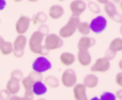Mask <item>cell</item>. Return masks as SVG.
<instances>
[{"label": "cell", "mask_w": 122, "mask_h": 100, "mask_svg": "<svg viewBox=\"0 0 122 100\" xmlns=\"http://www.w3.org/2000/svg\"><path fill=\"white\" fill-rule=\"evenodd\" d=\"M44 35L39 30L35 31L31 35L29 41V47L32 52L36 54L46 55L49 54V51L42 45Z\"/></svg>", "instance_id": "6da1fadb"}, {"label": "cell", "mask_w": 122, "mask_h": 100, "mask_svg": "<svg viewBox=\"0 0 122 100\" xmlns=\"http://www.w3.org/2000/svg\"><path fill=\"white\" fill-rule=\"evenodd\" d=\"M79 17L71 16L67 24L60 29L59 35L60 37L63 38H69L72 36L77 30V26L80 23Z\"/></svg>", "instance_id": "7a4b0ae2"}, {"label": "cell", "mask_w": 122, "mask_h": 100, "mask_svg": "<svg viewBox=\"0 0 122 100\" xmlns=\"http://www.w3.org/2000/svg\"><path fill=\"white\" fill-rule=\"evenodd\" d=\"M64 44L63 39L57 35L51 33L46 35L44 46L47 50H55L61 48Z\"/></svg>", "instance_id": "3957f363"}, {"label": "cell", "mask_w": 122, "mask_h": 100, "mask_svg": "<svg viewBox=\"0 0 122 100\" xmlns=\"http://www.w3.org/2000/svg\"><path fill=\"white\" fill-rule=\"evenodd\" d=\"M27 39L23 35H20L15 38L13 45V52L15 57L20 58L23 55Z\"/></svg>", "instance_id": "277c9868"}, {"label": "cell", "mask_w": 122, "mask_h": 100, "mask_svg": "<svg viewBox=\"0 0 122 100\" xmlns=\"http://www.w3.org/2000/svg\"><path fill=\"white\" fill-rule=\"evenodd\" d=\"M51 63L44 57H38L32 64V69L36 72L42 73L51 68Z\"/></svg>", "instance_id": "5b68a950"}, {"label": "cell", "mask_w": 122, "mask_h": 100, "mask_svg": "<svg viewBox=\"0 0 122 100\" xmlns=\"http://www.w3.org/2000/svg\"><path fill=\"white\" fill-rule=\"evenodd\" d=\"M76 82L77 76L73 69H67L63 72L61 76V82L64 86L71 88L76 85Z\"/></svg>", "instance_id": "8992f818"}, {"label": "cell", "mask_w": 122, "mask_h": 100, "mask_svg": "<svg viewBox=\"0 0 122 100\" xmlns=\"http://www.w3.org/2000/svg\"><path fill=\"white\" fill-rule=\"evenodd\" d=\"M107 25V21L104 17L99 15L93 19L91 22V30L95 33H100L106 29Z\"/></svg>", "instance_id": "52a82bcc"}, {"label": "cell", "mask_w": 122, "mask_h": 100, "mask_svg": "<svg viewBox=\"0 0 122 100\" xmlns=\"http://www.w3.org/2000/svg\"><path fill=\"white\" fill-rule=\"evenodd\" d=\"M110 63L106 57L100 58L95 61V63L91 67V70L93 72L104 73L109 70Z\"/></svg>", "instance_id": "ba28073f"}, {"label": "cell", "mask_w": 122, "mask_h": 100, "mask_svg": "<svg viewBox=\"0 0 122 100\" xmlns=\"http://www.w3.org/2000/svg\"><path fill=\"white\" fill-rule=\"evenodd\" d=\"M86 4L83 1L76 0L70 3V10L72 13V16L78 17L85 11Z\"/></svg>", "instance_id": "9c48e42d"}, {"label": "cell", "mask_w": 122, "mask_h": 100, "mask_svg": "<svg viewBox=\"0 0 122 100\" xmlns=\"http://www.w3.org/2000/svg\"><path fill=\"white\" fill-rule=\"evenodd\" d=\"M30 19L27 16H21L15 24V30L18 34L23 35L29 27Z\"/></svg>", "instance_id": "30bf717a"}, {"label": "cell", "mask_w": 122, "mask_h": 100, "mask_svg": "<svg viewBox=\"0 0 122 100\" xmlns=\"http://www.w3.org/2000/svg\"><path fill=\"white\" fill-rule=\"evenodd\" d=\"M104 10L107 15L110 19H112V20L116 21V22L122 23V15L117 11L116 8L113 3L108 2V4H107L104 7Z\"/></svg>", "instance_id": "8fae6325"}, {"label": "cell", "mask_w": 122, "mask_h": 100, "mask_svg": "<svg viewBox=\"0 0 122 100\" xmlns=\"http://www.w3.org/2000/svg\"><path fill=\"white\" fill-rule=\"evenodd\" d=\"M96 43V40L91 37L83 36L79 39L77 44L79 51H86L90 48L94 46Z\"/></svg>", "instance_id": "7c38bea8"}, {"label": "cell", "mask_w": 122, "mask_h": 100, "mask_svg": "<svg viewBox=\"0 0 122 100\" xmlns=\"http://www.w3.org/2000/svg\"><path fill=\"white\" fill-rule=\"evenodd\" d=\"M73 92L75 100H88L86 88L82 83L76 85L74 86Z\"/></svg>", "instance_id": "4fadbf2b"}, {"label": "cell", "mask_w": 122, "mask_h": 100, "mask_svg": "<svg viewBox=\"0 0 122 100\" xmlns=\"http://www.w3.org/2000/svg\"><path fill=\"white\" fill-rule=\"evenodd\" d=\"M64 13L63 7L60 5H53L49 10V16L53 20H57L63 16Z\"/></svg>", "instance_id": "5bb4252c"}, {"label": "cell", "mask_w": 122, "mask_h": 100, "mask_svg": "<svg viewBox=\"0 0 122 100\" xmlns=\"http://www.w3.org/2000/svg\"><path fill=\"white\" fill-rule=\"evenodd\" d=\"M20 89V82L14 79L10 78L6 85V90L10 94V95H15Z\"/></svg>", "instance_id": "9a60e30c"}, {"label": "cell", "mask_w": 122, "mask_h": 100, "mask_svg": "<svg viewBox=\"0 0 122 100\" xmlns=\"http://www.w3.org/2000/svg\"><path fill=\"white\" fill-rule=\"evenodd\" d=\"M77 60L81 65L86 67L91 64L92 57L88 51H79L77 53Z\"/></svg>", "instance_id": "2e32d148"}, {"label": "cell", "mask_w": 122, "mask_h": 100, "mask_svg": "<svg viewBox=\"0 0 122 100\" xmlns=\"http://www.w3.org/2000/svg\"><path fill=\"white\" fill-rule=\"evenodd\" d=\"M98 78L95 75L90 74L88 75L83 79V85L85 88H94L98 85Z\"/></svg>", "instance_id": "e0dca14e"}, {"label": "cell", "mask_w": 122, "mask_h": 100, "mask_svg": "<svg viewBox=\"0 0 122 100\" xmlns=\"http://www.w3.org/2000/svg\"><path fill=\"white\" fill-rule=\"evenodd\" d=\"M33 94L37 96H41L47 92V88L46 85L42 82H36L32 86Z\"/></svg>", "instance_id": "ac0fdd59"}, {"label": "cell", "mask_w": 122, "mask_h": 100, "mask_svg": "<svg viewBox=\"0 0 122 100\" xmlns=\"http://www.w3.org/2000/svg\"><path fill=\"white\" fill-rule=\"evenodd\" d=\"M60 60L63 64L66 66L71 65L75 61V57L73 54L65 52L62 53L60 57Z\"/></svg>", "instance_id": "d6986e66"}, {"label": "cell", "mask_w": 122, "mask_h": 100, "mask_svg": "<svg viewBox=\"0 0 122 100\" xmlns=\"http://www.w3.org/2000/svg\"><path fill=\"white\" fill-rule=\"evenodd\" d=\"M109 49L113 52H119L122 50V40L119 38H115L111 42L109 45Z\"/></svg>", "instance_id": "ffe728a7"}, {"label": "cell", "mask_w": 122, "mask_h": 100, "mask_svg": "<svg viewBox=\"0 0 122 100\" xmlns=\"http://www.w3.org/2000/svg\"><path fill=\"white\" fill-rule=\"evenodd\" d=\"M13 44L10 42L4 41L0 46V51L4 55H9L13 52Z\"/></svg>", "instance_id": "44dd1931"}, {"label": "cell", "mask_w": 122, "mask_h": 100, "mask_svg": "<svg viewBox=\"0 0 122 100\" xmlns=\"http://www.w3.org/2000/svg\"><path fill=\"white\" fill-rule=\"evenodd\" d=\"M77 30L81 34L85 36L89 35L91 32L90 26L87 22H80Z\"/></svg>", "instance_id": "7402d4cb"}, {"label": "cell", "mask_w": 122, "mask_h": 100, "mask_svg": "<svg viewBox=\"0 0 122 100\" xmlns=\"http://www.w3.org/2000/svg\"><path fill=\"white\" fill-rule=\"evenodd\" d=\"M45 83L52 88H57L59 86V80L57 77L53 76H48L45 79Z\"/></svg>", "instance_id": "603a6c76"}, {"label": "cell", "mask_w": 122, "mask_h": 100, "mask_svg": "<svg viewBox=\"0 0 122 100\" xmlns=\"http://www.w3.org/2000/svg\"><path fill=\"white\" fill-rule=\"evenodd\" d=\"M35 82L30 76H28L22 80V85L25 90H32V86Z\"/></svg>", "instance_id": "cb8c5ba5"}, {"label": "cell", "mask_w": 122, "mask_h": 100, "mask_svg": "<svg viewBox=\"0 0 122 100\" xmlns=\"http://www.w3.org/2000/svg\"><path fill=\"white\" fill-rule=\"evenodd\" d=\"M47 20V16L44 12H39L35 14L32 19V21L34 25H36L38 23H44Z\"/></svg>", "instance_id": "d4e9b609"}, {"label": "cell", "mask_w": 122, "mask_h": 100, "mask_svg": "<svg viewBox=\"0 0 122 100\" xmlns=\"http://www.w3.org/2000/svg\"><path fill=\"white\" fill-rule=\"evenodd\" d=\"M23 76V73L22 71L19 69H16V70H13L11 72L10 78L14 79L20 82L22 79Z\"/></svg>", "instance_id": "484cf974"}, {"label": "cell", "mask_w": 122, "mask_h": 100, "mask_svg": "<svg viewBox=\"0 0 122 100\" xmlns=\"http://www.w3.org/2000/svg\"><path fill=\"white\" fill-rule=\"evenodd\" d=\"M100 100H116L114 94L110 92H104L101 95Z\"/></svg>", "instance_id": "4316f807"}, {"label": "cell", "mask_w": 122, "mask_h": 100, "mask_svg": "<svg viewBox=\"0 0 122 100\" xmlns=\"http://www.w3.org/2000/svg\"><path fill=\"white\" fill-rule=\"evenodd\" d=\"M88 8L91 11L95 14H98L100 13V9L99 6L96 3L93 2H89L88 4Z\"/></svg>", "instance_id": "83f0119b"}, {"label": "cell", "mask_w": 122, "mask_h": 100, "mask_svg": "<svg viewBox=\"0 0 122 100\" xmlns=\"http://www.w3.org/2000/svg\"><path fill=\"white\" fill-rule=\"evenodd\" d=\"M29 76H30L36 82H41L42 80L43 79V76L41 73H39L36 72V71H33L31 72L29 74Z\"/></svg>", "instance_id": "f1b7e54d"}, {"label": "cell", "mask_w": 122, "mask_h": 100, "mask_svg": "<svg viewBox=\"0 0 122 100\" xmlns=\"http://www.w3.org/2000/svg\"><path fill=\"white\" fill-rule=\"evenodd\" d=\"M10 97V94L6 89L0 90V100H8Z\"/></svg>", "instance_id": "f546056e"}, {"label": "cell", "mask_w": 122, "mask_h": 100, "mask_svg": "<svg viewBox=\"0 0 122 100\" xmlns=\"http://www.w3.org/2000/svg\"><path fill=\"white\" fill-rule=\"evenodd\" d=\"M116 55V52H113V51H111L108 49L106 52V54H105V57L108 60H112L114 59L115 58Z\"/></svg>", "instance_id": "4dcf8cb0"}, {"label": "cell", "mask_w": 122, "mask_h": 100, "mask_svg": "<svg viewBox=\"0 0 122 100\" xmlns=\"http://www.w3.org/2000/svg\"><path fill=\"white\" fill-rule=\"evenodd\" d=\"M39 31L40 32H41L44 35H45L46 34H48V33L49 32V29L46 25H42L39 27Z\"/></svg>", "instance_id": "1f68e13d"}, {"label": "cell", "mask_w": 122, "mask_h": 100, "mask_svg": "<svg viewBox=\"0 0 122 100\" xmlns=\"http://www.w3.org/2000/svg\"><path fill=\"white\" fill-rule=\"evenodd\" d=\"M116 82L118 85L120 86H122V73H119L116 76Z\"/></svg>", "instance_id": "d6a6232c"}, {"label": "cell", "mask_w": 122, "mask_h": 100, "mask_svg": "<svg viewBox=\"0 0 122 100\" xmlns=\"http://www.w3.org/2000/svg\"><path fill=\"white\" fill-rule=\"evenodd\" d=\"M114 95H115L116 98L119 99V100H122V89H119V90H118L116 92V94Z\"/></svg>", "instance_id": "836d02e7"}, {"label": "cell", "mask_w": 122, "mask_h": 100, "mask_svg": "<svg viewBox=\"0 0 122 100\" xmlns=\"http://www.w3.org/2000/svg\"><path fill=\"white\" fill-rule=\"evenodd\" d=\"M8 100H25V99L23 98V97H20L17 95H13Z\"/></svg>", "instance_id": "e575fe53"}, {"label": "cell", "mask_w": 122, "mask_h": 100, "mask_svg": "<svg viewBox=\"0 0 122 100\" xmlns=\"http://www.w3.org/2000/svg\"><path fill=\"white\" fill-rule=\"evenodd\" d=\"M6 6V1L5 0H0V11L4 9Z\"/></svg>", "instance_id": "d590c367"}, {"label": "cell", "mask_w": 122, "mask_h": 100, "mask_svg": "<svg viewBox=\"0 0 122 100\" xmlns=\"http://www.w3.org/2000/svg\"><path fill=\"white\" fill-rule=\"evenodd\" d=\"M98 2L99 3H101V4L105 5L109 2L108 1H98Z\"/></svg>", "instance_id": "8d00e7d4"}, {"label": "cell", "mask_w": 122, "mask_h": 100, "mask_svg": "<svg viewBox=\"0 0 122 100\" xmlns=\"http://www.w3.org/2000/svg\"><path fill=\"white\" fill-rule=\"evenodd\" d=\"M90 100H100V99H99L97 96H95V97L92 98Z\"/></svg>", "instance_id": "74e56055"}, {"label": "cell", "mask_w": 122, "mask_h": 100, "mask_svg": "<svg viewBox=\"0 0 122 100\" xmlns=\"http://www.w3.org/2000/svg\"><path fill=\"white\" fill-rule=\"evenodd\" d=\"M23 98L25 99V100H33V98H25L23 97Z\"/></svg>", "instance_id": "f35d334b"}, {"label": "cell", "mask_w": 122, "mask_h": 100, "mask_svg": "<svg viewBox=\"0 0 122 100\" xmlns=\"http://www.w3.org/2000/svg\"><path fill=\"white\" fill-rule=\"evenodd\" d=\"M46 100V99H44V98H41V99H39V100Z\"/></svg>", "instance_id": "ab89813d"}, {"label": "cell", "mask_w": 122, "mask_h": 100, "mask_svg": "<svg viewBox=\"0 0 122 100\" xmlns=\"http://www.w3.org/2000/svg\"><path fill=\"white\" fill-rule=\"evenodd\" d=\"M0 23H1V20H0Z\"/></svg>", "instance_id": "60d3db41"}]
</instances>
